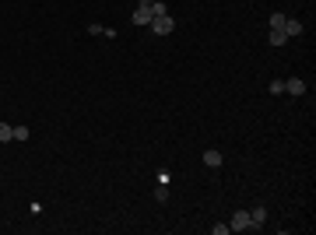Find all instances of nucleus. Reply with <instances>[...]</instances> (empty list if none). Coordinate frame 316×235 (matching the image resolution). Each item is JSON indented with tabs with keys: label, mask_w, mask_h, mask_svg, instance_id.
Instances as JSON below:
<instances>
[{
	"label": "nucleus",
	"mask_w": 316,
	"mask_h": 235,
	"mask_svg": "<svg viewBox=\"0 0 316 235\" xmlns=\"http://www.w3.org/2000/svg\"><path fill=\"white\" fill-rule=\"evenodd\" d=\"M267 39H270V46H278V50H281V46L288 42V36H284L281 28H270V36H267Z\"/></svg>",
	"instance_id": "nucleus-7"
},
{
	"label": "nucleus",
	"mask_w": 316,
	"mask_h": 235,
	"mask_svg": "<svg viewBox=\"0 0 316 235\" xmlns=\"http://www.w3.org/2000/svg\"><path fill=\"white\" fill-rule=\"evenodd\" d=\"M250 221H253V228H260V224L267 221V207H253V210H250Z\"/></svg>",
	"instance_id": "nucleus-6"
},
{
	"label": "nucleus",
	"mask_w": 316,
	"mask_h": 235,
	"mask_svg": "<svg viewBox=\"0 0 316 235\" xmlns=\"http://www.w3.org/2000/svg\"><path fill=\"white\" fill-rule=\"evenodd\" d=\"M288 39H295V36H302V22H295V18H284V28H281Z\"/></svg>",
	"instance_id": "nucleus-5"
},
{
	"label": "nucleus",
	"mask_w": 316,
	"mask_h": 235,
	"mask_svg": "<svg viewBox=\"0 0 316 235\" xmlns=\"http://www.w3.org/2000/svg\"><path fill=\"white\" fill-rule=\"evenodd\" d=\"M130 22H134L137 28H148V25H151V0H140L137 11L130 14Z\"/></svg>",
	"instance_id": "nucleus-2"
},
{
	"label": "nucleus",
	"mask_w": 316,
	"mask_h": 235,
	"mask_svg": "<svg viewBox=\"0 0 316 235\" xmlns=\"http://www.w3.org/2000/svg\"><path fill=\"white\" fill-rule=\"evenodd\" d=\"M8 140H14V126L11 123H0V144H8Z\"/></svg>",
	"instance_id": "nucleus-9"
},
{
	"label": "nucleus",
	"mask_w": 316,
	"mask_h": 235,
	"mask_svg": "<svg viewBox=\"0 0 316 235\" xmlns=\"http://www.w3.org/2000/svg\"><path fill=\"white\" fill-rule=\"evenodd\" d=\"M204 165L208 168H218L222 165V151H204Z\"/></svg>",
	"instance_id": "nucleus-8"
},
{
	"label": "nucleus",
	"mask_w": 316,
	"mask_h": 235,
	"mask_svg": "<svg viewBox=\"0 0 316 235\" xmlns=\"http://www.w3.org/2000/svg\"><path fill=\"white\" fill-rule=\"evenodd\" d=\"M267 88H270V95H281V92H284V81H270Z\"/></svg>",
	"instance_id": "nucleus-12"
},
{
	"label": "nucleus",
	"mask_w": 316,
	"mask_h": 235,
	"mask_svg": "<svg viewBox=\"0 0 316 235\" xmlns=\"http://www.w3.org/2000/svg\"><path fill=\"white\" fill-rule=\"evenodd\" d=\"M158 14H169V8L162 4V0H151V18H158Z\"/></svg>",
	"instance_id": "nucleus-10"
},
{
	"label": "nucleus",
	"mask_w": 316,
	"mask_h": 235,
	"mask_svg": "<svg viewBox=\"0 0 316 235\" xmlns=\"http://www.w3.org/2000/svg\"><path fill=\"white\" fill-rule=\"evenodd\" d=\"M228 228H232V232H246V228H253L250 210H236V214H232V221H228Z\"/></svg>",
	"instance_id": "nucleus-3"
},
{
	"label": "nucleus",
	"mask_w": 316,
	"mask_h": 235,
	"mask_svg": "<svg viewBox=\"0 0 316 235\" xmlns=\"http://www.w3.org/2000/svg\"><path fill=\"white\" fill-rule=\"evenodd\" d=\"M28 137V126H14V140H25Z\"/></svg>",
	"instance_id": "nucleus-13"
},
{
	"label": "nucleus",
	"mask_w": 316,
	"mask_h": 235,
	"mask_svg": "<svg viewBox=\"0 0 316 235\" xmlns=\"http://www.w3.org/2000/svg\"><path fill=\"white\" fill-rule=\"evenodd\" d=\"M154 36H172L176 32V22H172V14H158V18H151V25H148Z\"/></svg>",
	"instance_id": "nucleus-1"
},
{
	"label": "nucleus",
	"mask_w": 316,
	"mask_h": 235,
	"mask_svg": "<svg viewBox=\"0 0 316 235\" xmlns=\"http://www.w3.org/2000/svg\"><path fill=\"white\" fill-rule=\"evenodd\" d=\"M270 28H284V14H281V11L270 14Z\"/></svg>",
	"instance_id": "nucleus-11"
},
{
	"label": "nucleus",
	"mask_w": 316,
	"mask_h": 235,
	"mask_svg": "<svg viewBox=\"0 0 316 235\" xmlns=\"http://www.w3.org/2000/svg\"><path fill=\"white\" fill-rule=\"evenodd\" d=\"M284 92L298 98V95H306V81H302V78H288V81H284Z\"/></svg>",
	"instance_id": "nucleus-4"
}]
</instances>
